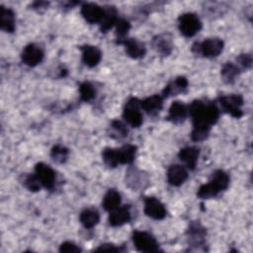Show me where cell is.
<instances>
[{
  "mask_svg": "<svg viewBox=\"0 0 253 253\" xmlns=\"http://www.w3.org/2000/svg\"><path fill=\"white\" fill-rule=\"evenodd\" d=\"M240 68L232 63V62H226L222 68H221V77L223 79V81L227 84H231L235 81L236 76H238V74L240 73Z\"/></svg>",
  "mask_w": 253,
  "mask_h": 253,
  "instance_id": "obj_27",
  "label": "cell"
},
{
  "mask_svg": "<svg viewBox=\"0 0 253 253\" xmlns=\"http://www.w3.org/2000/svg\"><path fill=\"white\" fill-rule=\"evenodd\" d=\"M193 121L191 138L194 141H202L209 136L211 127L219 118V110L213 103H205L196 100L188 107Z\"/></svg>",
  "mask_w": 253,
  "mask_h": 253,
  "instance_id": "obj_1",
  "label": "cell"
},
{
  "mask_svg": "<svg viewBox=\"0 0 253 253\" xmlns=\"http://www.w3.org/2000/svg\"><path fill=\"white\" fill-rule=\"evenodd\" d=\"M139 108H141L140 100H138L137 98L128 99L125 106L123 118L132 127L140 126L143 122V117L141 112L139 111Z\"/></svg>",
  "mask_w": 253,
  "mask_h": 253,
  "instance_id": "obj_5",
  "label": "cell"
},
{
  "mask_svg": "<svg viewBox=\"0 0 253 253\" xmlns=\"http://www.w3.org/2000/svg\"><path fill=\"white\" fill-rule=\"evenodd\" d=\"M123 249H121L120 247L114 245V244H111V243H105V244H102L100 245L96 251H115V252H120L122 251Z\"/></svg>",
  "mask_w": 253,
  "mask_h": 253,
  "instance_id": "obj_37",
  "label": "cell"
},
{
  "mask_svg": "<svg viewBox=\"0 0 253 253\" xmlns=\"http://www.w3.org/2000/svg\"><path fill=\"white\" fill-rule=\"evenodd\" d=\"M223 48V42L218 38L206 39L202 42H196L193 45V51L202 54L208 58H213L220 54Z\"/></svg>",
  "mask_w": 253,
  "mask_h": 253,
  "instance_id": "obj_3",
  "label": "cell"
},
{
  "mask_svg": "<svg viewBox=\"0 0 253 253\" xmlns=\"http://www.w3.org/2000/svg\"><path fill=\"white\" fill-rule=\"evenodd\" d=\"M81 14L90 24L100 23L104 16V8L95 3H84L81 7Z\"/></svg>",
  "mask_w": 253,
  "mask_h": 253,
  "instance_id": "obj_13",
  "label": "cell"
},
{
  "mask_svg": "<svg viewBox=\"0 0 253 253\" xmlns=\"http://www.w3.org/2000/svg\"><path fill=\"white\" fill-rule=\"evenodd\" d=\"M50 156L53 161L57 163H63L68 157V149L62 145H55L50 151Z\"/></svg>",
  "mask_w": 253,
  "mask_h": 253,
  "instance_id": "obj_32",
  "label": "cell"
},
{
  "mask_svg": "<svg viewBox=\"0 0 253 253\" xmlns=\"http://www.w3.org/2000/svg\"><path fill=\"white\" fill-rule=\"evenodd\" d=\"M0 26L7 33L15 31V13L12 9L4 6L0 7Z\"/></svg>",
  "mask_w": 253,
  "mask_h": 253,
  "instance_id": "obj_22",
  "label": "cell"
},
{
  "mask_svg": "<svg viewBox=\"0 0 253 253\" xmlns=\"http://www.w3.org/2000/svg\"><path fill=\"white\" fill-rule=\"evenodd\" d=\"M35 173L39 178L42 187L47 190H52L55 185V172L53 169L45 163L40 162L35 166Z\"/></svg>",
  "mask_w": 253,
  "mask_h": 253,
  "instance_id": "obj_9",
  "label": "cell"
},
{
  "mask_svg": "<svg viewBox=\"0 0 253 253\" xmlns=\"http://www.w3.org/2000/svg\"><path fill=\"white\" fill-rule=\"evenodd\" d=\"M121 204V195L115 189H110L104 196L102 206L105 211H112L113 210L120 207Z\"/></svg>",
  "mask_w": 253,
  "mask_h": 253,
  "instance_id": "obj_25",
  "label": "cell"
},
{
  "mask_svg": "<svg viewBox=\"0 0 253 253\" xmlns=\"http://www.w3.org/2000/svg\"><path fill=\"white\" fill-rule=\"evenodd\" d=\"M81 248L72 241H65L59 246V252H80Z\"/></svg>",
  "mask_w": 253,
  "mask_h": 253,
  "instance_id": "obj_36",
  "label": "cell"
},
{
  "mask_svg": "<svg viewBox=\"0 0 253 253\" xmlns=\"http://www.w3.org/2000/svg\"><path fill=\"white\" fill-rule=\"evenodd\" d=\"M115 27H116V35L118 37V39H117L118 42L126 39L127 33L130 29L129 22L125 19H118L115 24Z\"/></svg>",
  "mask_w": 253,
  "mask_h": 253,
  "instance_id": "obj_31",
  "label": "cell"
},
{
  "mask_svg": "<svg viewBox=\"0 0 253 253\" xmlns=\"http://www.w3.org/2000/svg\"><path fill=\"white\" fill-rule=\"evenodd\" d=\"M143 180L144 181V177L142 175L141 172H139L137 169L135 168H129L127 170L126 173V181L127 183V185L132 188V189H137L138 187H140L142 184L139 182Z\"/></svg>",
  "mask_w": 253,
  "mask_h": 253,
  "instance_id": "obj_29",
  "label": "cell"
},
{
  "mask_svg": "<svg viewBox=\"0 0 253 253\" xmlns=\"http://www.w3.org/2000/svg\"><path fill=\"white\" fill-rule=\"evenodd\" d=\"M144 213L153 219H163L167 214V211L158 199L146 197L144 199Z\"/></svg>",
  "mask_w": 253,
  "mask_h": 253,
  "instance_id": "obj_10",
  "label": "cell"
},
{
  "mask_svg": "<svg viewBox=\"0 0 253 253\" xmlns=\"http://www.w3.org/2000/svg\"><path fill=\"white\" fill-rule=\"evenodd\" d=\"M188 115H189L188 106H186L180 101H175L171 104L168 111V116L166 119L172 122L173 124H181L186 120Z\"/></svg>",
  "mask_w": 253,
  "mask_h": 253,
  "instance_id": "obj_15",
  "label": "cell"
},
{
  "mask_svg": "<svg viewBox=\"0 0 253 253\" xmlns=\"http://www.w3.org/2000/svg\"><path fill=\"white\" fill-rule=\"evenodd\" d=\"M46 6H48V3L46 2H35L33 4L34 9H41V8H46Z\"/></svg>",
  "mask_w": 253,
  "mask_h": 253,
  "instance_id": "obj_38",
  "label": "cell"
},
{
  "mask_svg": "<svg viewBox=\"0 0 253 253\" xmlns=\"http://www.w3.org/2000/svg\"><path fill=\"white\" fill-rule=\"evenodd\" d=\"M79 94L81 101L90 102L96 96V89L92 83L85 81L79 86Z\"/></svg>",
  "mask_w": 253,
  "mask_h": 253,
  "instance_id": "obj_28",
  "label": "cell"
},
{
  "mask_svg": "<svg viewBox=\"0 0 253 253\" xmlns=\"http://www.w3.org/2000/svg\"><path fill=\"white\" fill-rule=\"evenodd\" d=\"M218 102L223 110V112L229 114L233 118H240L243 115L242 105H243V97L239 94H230L226 96H220L218 98Z\"/></svg>",
  "mask_w": 253,
  "mask_h": 253,
  "instance_id": "obj_6",
  "label": "cell"
},
{
  "mask_svg": "<svg viewBox=\"0 0 253 253\" xmlns=\"http://www.w3.org/2000/svg\"><path fill=\"white\" fill-rule=\"evenodd\" d=\"M163 97L158 94H154L140 101V107L143 109L148 115L154 116L156 115L163 107Z\"/></svg>",
  "mask_w": 253,
  "mask_h": 253,
  "instance_id": "obj_21",
  "label": "cell"
},
{
  "mask_svg": "<svg viewBox=\"0 0 253 253\" xmlns=\"http://www.w3.org/2000/svg\"><path fill=\"white\" fill-rule=\"evenodd\" d=\"M199 156H200V149L196 146H186L184 148H181L178 153V157L180 158V160L190 170L195 169L198 163Z\"/></svg>",
  "mask_w": 253,
  "mask_h": 253,
  "instance_id": "obj_18",
  "label": "cell"
},
{
  "mask_svg": "<svg viewBox=\"0 0 253 253\" xmlns=\"http://www.w3.org/2000/svg\"><path fill=\"white\" fill-rule=\"evenodd\" d=\"M119 164H130L134 160L136 153V146L132 144H126L117 148Z\"/></svg>",
  "mask_w": 253,
  "mask_h": 253,
  "instance_id": "obj_26",
  "label": "cell"
},
{
  "mask_svg": "<svg viewBox=\"0 0 253 253\" xmlns=\"http://www.w3.org/2000/svg\"><path fill=\"white\" fill-rule=\"evenodd\" d=\"M118 43L124 44L126 54L131 58H134V59L141 58L146 53V48H145L144 43L142 42H139L136 39L126 38Z\"/></svg>",
  "mask_w": 253,
  "mask_h": 253,
  "instance_id": "obj_12",
  "label": "cell"
},
{
  "mask_svg": "<svg viewBox=\"0 0 253 253\" xmlns=\"http://www.w3.org/2000/svg\"><path fill=\"white\" fill-rule=\"evenodd\" d=\"M188 87V80L184 76H179L172 81H170L162 91V97L168 98L171 96H175L179 93L184 92Z\"/></svg>",
  "mask_w": 253,
  "mask_h": 253,
  "instance_id": "obj_20",
  "label": "cell"
},
{
  "mask_svg": "<svg viewBox=\"0 0 253 253\" xmlns=\"http://www.w3.org/2000/svg\"><path fill=\"white\" fill-rule=\"evenodd\" d=\"M152 47L153 49L161 54L162 56H167L171 53L173 45H172V39L169 34H161L157 35L152 39Z\"/></svg>",
  "mask_w": 253,
  "mask_h": 253,
  "instance_id": "obj_16",
  "label": "cell"
},
{
  "mask_svg": "<svg viewBox=\"0 0 253 253\" xmlns=\"http://www.w3.org/2000/svg\"><path fill=\"white\" fill-rule=\"evenodd\" d=\"M117 10L115 7L108 6L104 8V16L100 22V30L102 33L108 32L117 22Z\"/></svg>",
  "mask_w": 253,
  "mask_h": 253,
  "instance_id": "obj_24",
  "label": "cell"
},
{
  "mask_svg": "<svg viewBox=\"0 0 253 253\" xmlns=\"http://www.w3.org/2000/svg\"><path fill=\"white\" fill-rule=\"evenodd\" d=\"M111 126L112 128L114 129V131L116 133H119L118 135L121 136V137H126L127 135V128H126V126L125 124H123L121 121H118V120H115L111 123Z\"/></svg>",
  "mask_w": 253,
  "mask_h": 253,
  "instance_id": "obj_35",
  "label": "cell"
},
{
  "mask_svg": "<svg viewBox=\"0 0 253 253\" xmlns=\"http://www.w3.org/2000/svg\"><path fill=\"white\" fill-rule=\"evenodd\" d=\"M132 242L134 247L140 252H158L159 244L155 237L147 231L135 230L132 232Z\"/></svg>",
  "mask_w": 253,
  "mask_h": 253,
  "instance_id": "obj_4",
  "label": "cell"
},
{
  "mask_svg": "<svg viewBox=\"0 0 253 253\" xmlns=\"http://www.w3.org/2000/svg\"><path fill=\"white\" fill-rule=\"evenodd\" d=\"M236 62H237V66L240 68V70L241 69H248L252 65V56L249 53L240 54L236 58Z\"/></svg>",
  "mask_w": 253,
  "mask_h": 253,
  "instance_id": "obj_34",
  "label": "cell"
},
{
  "mask_svg": "<svg viewBox=\"0 0 253 253\" xmlns=\"http://www.w3.org/2000/svg\"><path fill=\"white\" fill-rule=\"evenodd\" d=\"M79 220L85 228H92L98 224L100 220V213L94 208H87L80 212Z\"/></svg>",
  "mask_w": 253,
  "mask_h": 253,
  "instance_id": "obj_23",
  "label": "cell"
},
{
  "mask_svg": "<svg viewBox=\"0 0 253 253\" xmlns=\"http://www.w3.org/2000/svg\"><path fill=\"white\" fill-rule=\"evenodd\" d=\"M188 179V171L180 164L171 165L167 170V181L171 186L179 187Z\"/></svg>",
  "mask_w": 253,
  "mask_h": 253,
  "instance_id": "obj_14",
  "label": "cell"
},
{
  "mask_svg": "<svg viewBox=\"0 0 253 253\" xmlns=\"http://www.w3.org/2000/svg\"><path fill=\"white\" fill-rule=\"evenodd\" d=\"M44 53L42 48L36 43H29L26 45L21 53L22 61L31 67H34L41 63L43 59Z\"/></svg>",
  "mask_w": 253,
  "mask_h": 253,
  "instance_id": "obj_8",
  "label": "cell"
},
{
  "mask_svg": "<svg viewBox=\"0 0 253 253\" xmlns=\"http://www.w3.org/2000/svg\"><path fill=\"white\" fill-rule=\"evenodd\" d=\"M179 30L185 37L191 38L202 29L200 18L194 13H185L179 17Z\"/></svg>",
  "mask_w": 253,
  "mask_h": 253,
  "instance_id": "obj_7",
  "label": "cell"
},
{
  "mask_svg": "<svg viewBox=\"0 0 253 253\" xmlns=\"http://www.w3.org/2000/svg\"><path fill=\"white\" fill-rule=\"evenodd\" d=\"M82 51V60L88 67H95L102 58L101 50L94 45H83L80 47Z\"/></svg>",
  "mask_w": 253,
  "mask_h": 253,
  "instance_id": "obj_19",
  "label": "cell"
},
{
  "mask_svg": "<svg viewBox=\"0 0 253 253\" xmlns=\"http://www.w3.org/2000/svg\"><path fill=\"white\" fill-rule=\"evenodd\" d=\"M102 157H103L105 164L111 168H115L119 165L117 148L106 147L102 152Z\"/></svg>",
  "mask_w": 253,
  "mask_h": 253,
  "instance_id": "obj_30",
  "label": "cell"
},
{
  "mask_svg": "<svg viewBox=\"0 0 253 253\" xmlns=\"http://www.w3.org/2000/svg\"><path fill=\"white\" fill-rule=\"evenodd\" d=\"M189 243L193 246H205L206 244V228L199 221H192L188 231Z\"/></svg>",
  "mask_w": 253,
  "mask_h": 253,
  "instance_id": "obj_11",
  "label": "cell"
},
{
  "mask_svg": "<svg viewBox=\"0 0 253 253\" xmlns=\"http://www.w3.org/2000/svg\"><path fill=\"white\" fill-rule=\"evenodd\" d=\"M24 185L32 192H37L41 189V187H42L36 173L26 176V178L24 179Z\"/></svg>",
  "mask_w": 253,
  "mask_h": 253,
  "instance_id": "obj_33",
  "label": "cell"
},
{
  "mask_svg": "<svg viewBox=\"0 0 253 253\" xmlns=\"http://www.w3.org/2000/svg\"><path fill=\"white\" fill-rule=\"evenodd\" d=\"M229 176L223 170H215L212 172L209 183L200 186L197 196L200 199H211L216 197L219 193L225 191L229 186Z\"/></svg>",
  "mask_w": 253,
  "mask_h": 253,
  "instance_id": "obj_2",
  "label": "cell"
},
{
  "mask_svg": "<svg viewBox=\"0 0 253 253\" xmlns=\"http://www.w3.org/2000/svg\"><path fill=\"white\" fill-rule=\"evenodd\" d=\"M130 211L128 206L118 207L117 209L110 211L109 223L112 226H122L130 220Z\"/></svg>",
  "mask_w": 253,
  "mask_h": 253,
  "instance_id": "obj_17",
  "label": "cell"
}]
</instances>
